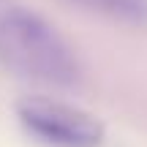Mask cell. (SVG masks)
<instances>
[{
    "label": "cell",
    "mask_w": 147,
    "mask_h": 147,
    "mask_svg": "<svg viewBox=\"0 0 147 147\" xmlns=\"http://www.w3.org/2000/svg\"><path fill=\"white\" fill-rule=\"evenodd\" d=\"M22 128L47 147H101L104 123L95 115L52 98H25L16 106Z\"/></svg>",
    "instance_id": "obj_2"
},
{
    "label": "cell",
    "mask_w": 147,
    "mask_h": 147,
    "mask_svg": "<svg viewBox=\"0 0 147 147\" xmlns=\"http://www.w3.org/2000/svg\"><path fill=\"white\" fill-rule=\"evenodd\" d=\"M93 14L128 25H147V0H71Z\"/></svg>",
    "instance_id": "obj_3"
},
{
    "label": "cell",
    "mask_w": 147,
    "mask_h": 147,
    "mask_svg": "<svg viewBox=\"0 0 147 147\" xmlns=\"http://www.w3.org/2000/svg\"><path fill=\"white\" fill-rule=\"evenodd\" d=\"M0 68L52 87H74L82 74L60 30L22 0H0Z\"/></svg>",
    "instance_id": "obj_1"
}]
</instances>
